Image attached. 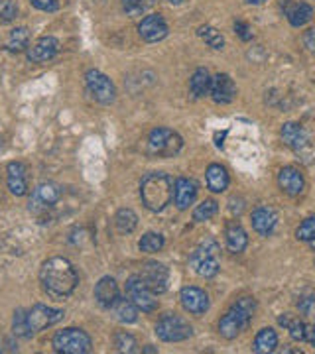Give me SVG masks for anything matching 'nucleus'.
<instances>
[{
    "mask_svg": "<svg viewBox=\"0 0 315 354\" xmlns=\"http://www.w3.org/2000/svg\"><path fill=\"white\" fill-rule=\"evenodd\" d=\"M40 284H42V290L48 297L55 299V301H64L77 288L79 274L67 258L55 256L42 264Z\"/></svg>",
    "mask_w": 315,
    "mask_h": 354,
    "instance_id": "1",
    "label": "nucleus"
},
{
    "mask_svg": "<svg viewBox=\"0 0 315 354\" xmlns=\"http://www.w3.org/2000/svg\"><path fill=\"white\" fill-rule=\"evenodd\" d=\"M142 205L152 213L164 210L174 201V179L164 172H150L140 183Z\"/></svg>",
    "mask_w": 315,
    "mask_h": 354,
    "instance_id": "2",
    "label": "nucleus"
},
{
    "mask_svg": "<svg viewBox=\"0 0 315 354\" xmlns=\"http://www.w3.org/2000/svg\"><path fill=\"white\" fill-rule=\"evenodd\" d=\"M254 313H256V299L254 297H241L221 317V321H219V333H221V337L229 338V340L238 337L243 331L249 329Z\"/></svg>",
    "mask_w": 315,
    "mask_h": 354,
    "instance_id": "3",
    "label": "nucleus"
},
{
    "mask_svg": "<svg viewBox=\"0 0 315 354\" xmlns=\"http://www.w3.org/2000/svg\"><path fill=\"white\" fill-rule=\"evenodd\" d=\"M189 266L201 277H215L221 270L219 262V244L213 239H205L200 246L191 252Z\"/></svg>",
    "mask_w": 315,
    "mask_h": 354,
    "instance_id": "4",
    "label": "nucleus"
},
{
    "mask_svg": "<svg viewBox=\"0 0 315 354\" xmlns=\"http://www.w3.org/2000/svg\"><path fill=\"white\" fill-rule=\"evenodd\" d=\"M183 140L172 128L158 126L148 134V154L156 158H174L182 152Z\"/></svg>",
    "mask_w": 315,
    "mask_h": 354,
    "instance_id": "5",
    "label": "nucleus"
},
{
    "mask_svg": "<svg viewBox=\"0 0 315 354\" xmlns=\"http://www.w3.org/2000/svg\"><path fill=\"white\" fill-rule=\"evenodd\" d=\"M53 351L59 354H87L91 353L93 340L83 329H64L57 331L51 338Z\"/></svg>",
    "mask_w": 315,
    "mask_h": 354,
    "instance_id": "6",
    "label": "nucleus"
},
{
    "mask_svg": "<svg viewBox=\"0 0 315 354\" xmlns=\"http://www.w3.org/2000/svg\"><path fill=\"white\" fill-rule=\"evenodd\" d=\"M156 335L164 342H182L193 335V327L189 325V321H185L182 315L166 313L156 323Z\"/></svg>",
    "mask_w": 315,
    "mask_h": 354,
    "instance_id": "7",
    "label": "nucleus"
},
{
    "mask_svg": "<svg viewBox=\"0 0 315 354\" xmlns=\"http://www.w3.org/2000/svg\"><path fill=\"white\" fill-rule=\"evenodd\" d=\"M61 197H64V189H61L57 183L48 181V183H40V185L33 189L28 205H30V210H32L33 215L42 217V215L50 213V210L59 203Z\"/></svg>",
    "mask_w": 315,
    "mask_h": 354,
    "instance_id": "8",
    "label": "nucleus"
},
{
    "mask_svg": "<svg viewBox=\"0 0 315 354\" xmlns=\"http://www.w3.org/2000/svg\"><path fill=\"white\" fill-rule=\"evenodd\" d=\"M85 87H87V93L95 98L97 103H100V105H111V103H115V83L109 79L105 73L97 71V69H89V71L85 73Z\"/></svg>",
    "mask_w": 315,
    "mask_h": 354,
    "instance_id": "9",
    "label": "nucleus"
},
{
    "mask_svg": "<svg viewBox=\"0 0 315 354\" xmlns=\"http://www.w3.org/2000/svg\"><path fill=\"white\" fill-rule=\"evenodd\" d=\"M126 297L133 301L134 305L138 307V311L142 313H152L158 309V299L156 293L150 291V288L144 284V280L138 275H131L126 280Z\"/></svg>",
    "mask_w": 315,
    "mask_h": 354,
    "instance_id": "10",
    "label": "nucleus"
},
{
    "mask_svg": "<svg viewBox=\"0 0 315 354\" xmlns=\"http://www.w3.org/2000/svg\"><path fill=\"white\" fill-rule=\"evenodd\" d=\"M64 317H66L64 309H53V307L42 305V303L33 305L32 309H26V323H28V329L32 335L57 325Z\"/></svg>",
    "mask_w": 315,
    "mask_h": 354,
    "instance_id": "11",
    "label": "nucleus"
},
{
    "mask_svg": "<svg viewBox=\"0 0 315 354\" xmlns=\"http://www.w3.org/2000/svg\"><path fill=\"white\" fill-rule=\"evenodd\" d=\"M57 51H59L57 38L44 36V38H40L36 44H32L30 48L26 49V57H28L30 64H48V62H51L57 55Z\"/></svg>",
    "mask_w": 315,
    "mask_h": 354,
    "instance_id": "12",
    "label": "nucleus"
},
{
    "mask_svg": "<svg viewBox=\"0 0 315 354\" xmlns=\"http://www.w3.org/2000/svg\"><path fill=\"white\" fill-rule=\"evenodd\" d=\"M140 277L144 280V284L148 286L150 291H154L156 295L164 293L167 290V268L160 262H146L142 266V272H140Z\"/></svg>",
    "mask_w": 315,
    "mask_h": 354,
    "instance_id": "13",
    "label": "nucleus"
},
{
    "mask_svg": "<svg viewBox=\"0 0 315 354\" xmlns=\"http://www.w3.org/2000/svg\"><path fill=\"white\" fill-rule=\"evenodd\" d=\"M167 24L164 16L160 14H148V16L142 18V22L138 24V33L144 42L154 44V42H160L167 36Z\"/></svg>",
    "mask_w": 315,
    "mask_h": 354,
    "instance_id": "14",
    "label": "nucleus"
},
{
    "mask_svg": "<svg viewBox=\"0 0 315 354\" xmlns=\"http://www.w3.org/2000/svg\"><path fill=\"white\" fill-rule=\"evenodd\" d=\"M211 98L217 105H229L236 97V85L231 79V75L227 73H217L215 77H211Z\"/></svg>",
    "mask_w": 315,
    "mask_h": 354,
    "instance_id": "15",
    "label": "nucleus"
},
{
    "mask_svg": "<svg viewBox=\"0 0 315 354\" xmlns=\"http://www.w3.org/2000/svg\"><path fill=\"white\" fill-rule=\"evenodd\" d=\"M197 191H200L197 181L187 179V177L176 179V183H174V203H176V207L180 210L189 209V205H193V201L197 199Z\"/></svg>",
    "mask_w": 315,
    "mask_h": 354,
    "instance_id": "16",
    "label": "nucleus"
},
{
    "mask_svg": "<svg viewBox=\"0 0 315 354\" xmlns=\"http://www.w3.org/2000/svg\"><path fill=\"white\" fill-rule=\"evenodd\" d=\"M282 10L294 28L305 26L314 18V8L303 0H282Z\"/></svg>",
    "mask_w": 315,
    "mask_h": 354,
    "instance_id": "17",
    "label": "nucleus"
},
{
    "mask_svg": "<svg viewBox=\"0 0 315 354\" xmlns=\"http://www.w3.org/2000/svg\"><path fill=\"white\" fill-rule=\"evenodd\" d=\"M180 301H182L183 309L191 315H203L209 309V295L200 288H183L180 293Z\"/></svg>",
    "mask_w": 315,
    "mask_h": 354,
    "instance_id": "18",
    "label": "nucleus"
},
{
    "mask_svg": "<svg viewBox=\"0 0 315 354\" xmlns=\"http://www.w3.org/2000/svg\"><path fill=\"white\" fill-rule=\"evenodd\" d=\"M6 183L10 193L16 197H24L28 193V176H26V165L20 161H10L6 165Z\"/></svg>",
    "mask_w": 315,
    "mask_h": 354,
    "instance_id": "19",
    "label": "nucleus"
},
{
    "mask_svg": "<svg viewBox=\"0 0 315 354\" xmlns=\"http://www.w3.org/2000/svg\"><path fill=\"white\" fill-rule=\"evenodd\" d=\"M225 242H227V250L232 254H241V252L247 250L249 234L238 221H229L227 223V226H225Z\"/></svg>",
    "mask_w": 315,
    "mask_h": 354,
    "instance_id": "20",
    "label": "nucleus"
},
{
    "mask_svg": "<svg viewBox=\"0 0 315 354\" xmlns=\"http://www.w3.org/2000/svg\"><path fill=\"white\" fill-rule=\"evenodd\" d=\"M278 225V215L272 207H258L252 210V228L260 236H270Z\"/></svg>",
    "mask_w": 315,
    "mask_h": 354,
    "instance_id": "21",
    "label": "nucleus"
},
{
    "mask_svg": "<svg viewBox=\"0 0 315 354\" xmlns=\"http://www.w3.org/2000/svg\"><path fill=\"white\" fill-rule=\"evenodd\" d=\"M120 291H118V284H116L115 277L111 275H105L100 277L99 284L95 286V299L102 309H111L113 303L118 299Z\"/></svg>",
    "mask_w": 315,
    "mask_h": 354,
    "instance_id": "22",
    "label": "nucleus"
},
{
    "mask_svg": "<svg viewBox=\"0 0 315 354\" xmlns=\"http://www.w3.org/2000/svg\"><path fill=\"white\" fill-rule=\"evenodd\" d=\"M278 185L284 193L290 195V197H296L303 191V176L299 174V169L296 167H282L280 174H278Z\"/></svg>",
    "mask_w": 315,
    "mask_h": 354,
    "instance_id": "23",
    "label": "nucleus"
},
{
    "mask_svg": "<svg viewBox=\"0 0 315 354\" xmlns=\"http://www.w3.org/2000/svg\"><path fill=\"white\" fill-rule=\"evenodd\" d=\"M282 140L284 144L288 146V148H292L294 152H301L303 148H307V144H310L307 132L298 122H286L284 124Z\"/></svg>",
    "mask_w": 315,
    "mask_h": 354,
    "instance_id": "24",
    "label": "nucleus"
},
{
    "mask_svg": "<svg viewBox=\"0 0 315 354\" xmlns=\"http://www.w3.org/2000/svg\"><path fill=\"white\" fill-rule=\"evenodd\" d=\"M207 187L213 191V193H223V191H227V187H229V174H227V169L221 165V163H211L209 167H207Z\"/></svg>",
    "mask_w": 315,
    "mask_h": 354,
    "instance_id": "25",
    "label": "nucleus"
},
{
    "mask_svg": "<svg viewBox=\"0 0 315 354\" xmlns=\"http://www.w3.org/2000/svg\"><path fill=\"white\" fill-rule=\"evenodd\" d=\"M276 346H278V335H276V331L270 329V327L258 331V335L254 337V342H252V351L256 354L274 353Z\"/></svg>",
    "mask_w": 315,
    "mask_h": 354,
    "instance_id": "26",
    "label": "nucleus"
},
{
    "mask_svg": "<svg viewBox=\"0 0 315 354\" xmlns=\"http://www.w3.org/2000/svg\"><path fill=\"white\" fill-rule=\"evenodd\" d=\"M111 311L115 313V317L120 323H128L131 325V323L138 321V307L134 305L128 297H120L118 295V299L113 303Z\"/></svg>",
    "mask_w": 315,
    "mask_h": 354,
    "instance_id": "27",
    "label": "nucleus"
},
{
    "mask_svg": "<svg viewBox=\"0 0 315 354\" xmlns=\"http://www.w3.org/2000/svg\"><path fill=\"white\" fill-rule=\"evenodd\" d=\"M189 91H191V95L195 98L207 97L209 95V91H211V75H209L207 69L201 67V69H197L191 75V79H189Z\"/></svg>",
    "mask_w": 315,
    "mask_h": 354,
    "instance_id": "28",
    "label": "nucleus"
},
{
    "mask_svg": "<svg viewBox=\"0 0 315 354\" xmlns=\"http://www.w3.org/2000/svg\"><path fill=\"white\" fill-rule=\"evenodd\" d=\"M30 48V30L28 28H14L8 40H6V49L10 53H20V51H26Z\"/></svg>",
    "mask_w": 315,
    "mask_h": 354,
    "instance_id": "29",
    "label": "nucleus"
},
{
    "mask_svg": "<svg viewBox=\"0 0 315 354\" xmlns=\"http://www.w3.org/2000/svg\"><path fill=\"white\" fill-rule=\"evenodd\" d=\"M138 225V217L133 209H120L115 217V226L120 234H131Z\"/></svg>",
    "mask_w": 315,
    "mask_h": 354,
    "instance_id": "30",
    "label": "nucleus"
},
{
    "mask_svg": "<svg viewBox=\"0 0 315 354\" xmlns=\"http://www.w3.org/2000/svg\"><path fill=\"white\" fill-rule=\"evenodd\" d=\"M164 236L162 234H158V232H146L140 242H138V248H140V252H146V254H154V252H160L162 248H164Z\"/></svg>",
    "mask_w": 315,
    "mask_h": 354,
    "instance_id": "31",
    "label": "nucleus"
},
{
    "mask_svg": "<svg viewBox=\"0 0 315 354\" xmlns=\"http://www.w3.org/2000/svg\"><path fill=\"white\" fill-rule=\"evenodd\" d=\"M197 33H200V38L209 46V48H225V38H223V33L219 32L217 28H213V26H201L200 30H197Z\"/></svg>",
    "mask_w": 315,
    "mask_h": 354,
    "instance_id": "32",
    "label": "nucleus"
},
{
    "mask_svg": "<svg viewBox=\"0 0 315 354\" xmlns=\"http://www.w3.org/2000/svg\"><path fill=\"white\" fill-rule=\"evenodd\" d=\"M217 213H219V203H217L215 199H205L201 205L195 207L193 210V221L195 223H205V221H209V219H213Z\"/></svg>",
    "mask_w": 315,
    "mask_h": 354,
    "instance_id": "33",
    "label": "nucleus"
},
{
    "mask_svg": "<svg viewBox=\"0 0 315 354\" xmlns=\"http://www.w3.org/2000/svg\"><path fill=\"white\" fill-rule=\"evenodd\" d=\"M113 344H115V349L118 353H138L136 338L131 333H124V331L116 333L115 337H113Z\"/></svg>",
    "mask_w": 315,
    "mask_h": 354,
    "instance_id": "34",
    "label": "nucleus"
},
{
    "mask_svg": "<svg viewBox=\"0 0 315 354\" xmlns=\"http://www.w3.org/2000/svg\"><path fill=\"white\" fill-rule=\"evenodd\" d=\"M12 333L16 337L22 338H32L33 335L28 329V323H26V309H16L14 311V317H12Z\"/></svg>",
    "mask_w": 315,
    "mask_h": 354,
    "instance_id": "35",
    "label": "nucleus"
},
{
    "mask_svg": "<svg viewBox=\"0 0 315 354\" xmlns=\"http://www.w3.org/2000/svg\"><path fill=\"white\" fill-rule=\"evenodd\" d=\"M154 4V0H122V10L128 16H140Z\"/></svg>",
    "mask_w": 315,
    "mask_h": 354,
    "instance_id": "36",
    "label": "nucleus"
},
{
    "mask_svg": "<svg viewBox=\"0 0 315 354\" xmlns=\"http://www.w3.org/2000/svg\"><path fill=\"white\" fill-rule=\"evenodd\" d=\"M315 236V217H307L296 230V239L301 242H310Z\"/></svg>",
    "mask_w": 315,
    "mask_h": 354,
    "instance_id": "37",
    "label": "nucleus"
},
{
    "mask_svg": "<svg viewBox=\"0 0 315 354\" xmlns=\"http://www.w3.org/2000/svg\"><path fill=\"white\" fill-rule=\"evenodd\" d=\"M18 16V4L14 0H0V22H12Z\"/></svg>",
    "mask_w": 315,
    "mask_h": 354,
    "instance_id": "38",
    "label": "nucleus"
},
{
    "mask_svg": "<svg viewBox=\"0 0 315 354\" xmlns=\"http://www.w3.org/2000/svg\"><path fill=\"white\" fill-rule=\"evenodd\" d=\"M298 311L303 317H315V295H305L298 301Z\"/></svg>",
    "mask_w": 315,
    "mask_h": 354,
    "instance_id": "39",
    "label": "nucleus"
},
{
    "mask_svg": "<svg viewBox=\"0 0 315 354\" xmlns=\"http://www.w3.org/2000/svg\"><path fill=\"white\" fill-rule=\"evenodd\" d=\"M288 333H290V337L294 338V340H305V323L299 321L298 317L294 319V321L288 325Z\"/></svg>",
    "mask_w": 315,
    "mask_h": 354,
    "instance_id": "40",
    "label": "nucleus"
},
{
    "mask_svg": "<svg viewBox=\"0 0 315 354\" xmlns=\"http://www.w3.org/2000/svg\"><path fill=\"white\" fill-rule=\"evenodd\" d=\"M234 32H236V36L243 40V42H250L252 40V28H250L247 22H243V20H236L234 22Z\"/></svg>",
    "mask_w": 315,
    "mask_h": 354,
    "instance_id": "41",
    "label": "nucleus"
},
{
    "mask_svg": "<svg viewBox=\"0 0 315 354\" xmlns=\"http://www.w3.org/2000/svg\"><path fill=\"white\" fill-rule=\"evenodd\" d=\"M33 8L42 10V12H55L59 8V2L57 0H30Z\"/></svg>",
    "mask_w": 315,
    "mask_h": 354,
    "instance_id": "42",
    "label": "nucleus"
},
{
    "mask_svg": "<svg viewBox=\"0 0 315 354\" xmlns=\"http://www.w3.org/2000/svg\"><path fill=\"white\" fill-rule=\"evenodd\" d=\"M303 44H305V48L310 49L312 53H315V28L303 33Z\"/></svg>",
    "mask_w": 315,
    "mask_h": 354,
    "instance_id": "43",
    "label": "nucleus"
},
{
    "mask_svg": "<svg viewBox=\"0 0 315 354\" xmlns=\"http://www.w3.org/2000/svg\"><path fill=\"white\" fill-rule=\"evenodd\" d=\"M305 340L315 346V325H305Z\"/></svg>",
    "mask_w": 315,
    "mask_h": 354,
    "instance_id": "44",
    "label": "nucleus"
},
{
    "mask_svg": "<svg viewBox=\"0 0 315 354\" xmlns=\"http://www.w3.org/2000/svg\"><path fill=\"white\" fill-rule=\"evenodd\" d=\"M294 319H296L294 315H290V313H284V315H280V317H278V325H280V327H284V329H288V325L294 321Z\"/></svg>",
    "mask_w": 315,
    "mask_h": 354,
    "instance_id": "45",
    "label": "nucleus"
},
{
    "mask_svg": "<svg viewBox=\"0 0 315 354\" xmlns=\"http://www.w3.org/2000/svg\"><path fill=\"white\" fill-rule=\"evenodd\" d=\"M142 353H158V349H154V346H144V349H142Z\"/></svg>",
    "mask_w": 315,
    "mask_h": 354,
    "instance_id": "46",
    "label": "nucleus"
},
{
    "mask_svg": "<svg viewBox=\"0 0 315 354\" xmlns=\"http://www.w3.org/2000/svg\"><path fill=\"white\" fill-rule=\"evenodd\" d=\"M249 4H254V6H258V4H264L266 0H247Z\"/></svg>",
    "mask_w": 315,
    "mask_h": 354,
    "instance_id": "47",
    "label": "nucleus"
},
{
    "mask_svg": "<svg viewBox=\"0 0 315 354\" xmlns=\"http://www.w3.org/2000/svg\"><path fill=\"white\" fill-rule=\"evenodd\" d=\"M310 248H312V250H314V252H315V236H314V239H312V241H310Z\"/></svg>",
    "mask_w": 315,
    "mask_h": 354,
    "instance_id": "48",
    "label": "nucleus"
},
{
    "mask_svg": "<svg viewBox=\"0 0 315 354\" xmlns=\"http://www.w3.org/2000/svg\"><path fill=\"white\" fill-rule=\"evenodd\" d=\"M172 4H180V2H183V0H169Z\"/></svg>",
    "mask_w": 315,
    "mask_h": 354,
    "instance_id": "49",
    "label": "nucleus"
},
{
    "mask_svg": "<svg viewBox=\"0 0 315 354\" xmlns=\"http://www.w3.org/2000/svg\"><path fill=\"white\" fill-rule=\"evenodd\" d=\"M0 351H2V349H0Z\"/></svg>",
    "mask_w": 315,
    "mask_h": 354,
    "instance_id": "50",
    "label": "nucleus"
}]
</instances>
